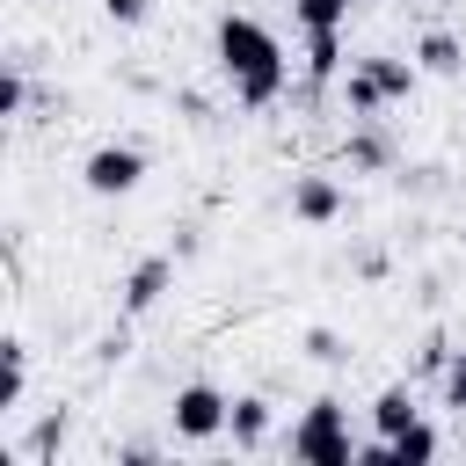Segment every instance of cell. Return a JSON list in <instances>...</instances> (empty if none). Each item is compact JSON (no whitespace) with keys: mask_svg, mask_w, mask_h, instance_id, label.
I'll return each instance as SVG.
<instances>
[{"mask_svg":"<svg viewBox=\"0 0 466 466\" xmlns=\"http://www.w3.org/2000/svg\"><path fill=\"white\" fill-rule=\"evenodd\" d=\"M218 73L233 80V95L248 102V109H269L277 95H284V44L255 22V15H218Z\"/></svg>","mask_w":466,"mask_h":466,"instance_id":"obj_1","label":"cell"},{"mask_svg":"<svg viewBox=\"0 0 466 466\" xmlns=\"http://www.w3.org/2000/svg\"><path fill=\"white\" fill-rule=\"evenodd\" d=\"M291 459L350 466V459H357V444H350V408H342V400H313V408L291 422Z\"/></svg>","mask_w":466,"mask_h":466,"instance_id":"obj_2","label":"cell"},{"mask_svg":"<svg viewBox=\"0 0 466 466\" xmlns=\"http://www.w3.org/2000/svg\"><path fill=\"white\" fill-rule=\"evenodd\" d=\"M175 437H189V444H211L218 430H226V415H233V400L218 393V386H204V379H189L182 393H175Z\"/></svg>","mask_w":466,"mask_h":466,"instance_id":"obj_3","label":"cell"},{"mask_svg":"<svg viewBox=\"0 0 466 466\" xmlns=\"http://www.w3.org/2000/svg\"><path fill=\"white\" fill-rule=\"evenodd\" d=\"M80 182H87L95 197H131V189L146 182V153H138V146H95V153L80 160Z\"/></svg>","mask_w":466,"mask_h":466,"instance_id":"obj_4","label":"cell"},{"mask_svg":"<svg viewBox=\"0 0 466 466\" xmlns=\"http://www.w3.org/2000/svg\"><path fill=\"white\" fill-rule=\"evenodd\" d=\"M291 218L335 226V218H342V182H335V175H299V182H291Z\"/></svg>","mask_w":466,"mask_h":466,"instance_id":"obj_5","label":"cell"},{"mask_svg":"<svg viewBox=\"0 0 466 466\" xmlns=\"http://www.w3.org/2000/svg\"><path fill=\"white\" fill-rule=\"evenodd\" d=\"M167 284H175V262H167V255H146V262L124 277V313H153V306L167 299Z\"/></svg>","mask_w":466,"mask_h":466,"instance_id":"obj_6","label":"cell"},{"mask_svg":"<svg viewBox=\"0 0 466 466\" xmlns=\"http://www.w3.org/2000/svg\"><path fill=\"white\" fill-rule=\"evenodd\" d=\"M342 73V29H306V80L328 87Z\"/></svg>","mask_w":466,"mask_h":466,"instance_id":"obj_7","label":"cell"},{"mask_svg":"<svg viewBox=\"0 0 466 466\" xmlns=\"http://www.w3.org/2000/svg\"><path fill=\"white\" fill-rule=\"evenodd\" d=\"M415 66H422V73H444V80H451V73H466V44H459L451 29H430V36L415 44Z\"/></svg>","mask_w":466,"mask_h":466,"instance_id":"obj_8","label":"cell"},{"mask_svg":"<svg viewBox=\"0 0 466 466\" xmlns=\"http://www.w3.org/2000/svg\"><path fill=\"white\" fill-rule=\"evenodd\" d=\"M226 430H233V444H240V451H255V444L269 437V400H262V393H240V400H233V415H226Z\"/></svg>","mask_w":466,"mask_h":466,"instance_id":"obj_9","label":"cell"},{"mask_svg":"<svg viewBox=\"0 0 466 466\" xmlns=\"http://www.w3.org/2000/svg\"><path fill=\"white\" fill-rule=\"evenodd\" d=\"M364 73H371V87H379L386 102H408V95H415V73H422V66H415V58H364Z\"/></svg>","mask_w":466,"mask_h":466,"instance_id":"obj_10","label":"cell"},{"mask_svg":"<svg viewBox=\"0 0 466 466\" xmlns=\"http://www.w3.org/2000/svg\"><path fill=\"white\" fill-rule=\"evenodd\" d=\"M22 386H29V342L7 335V342H0V408H15Z\"/></svg>","mask_w":466,"mask_h":466,"instance_id":"obj_11","label":"cell"},{"mask_svg":"<svg viewBox=\"0 0 466 466\" xmlns=\"http://www.w3.org/2000/svg\"><path fill=\"white\" fill-rule=\"evenodd\" d=\"M371 422H379V437L408 430V422H415V386H386V393L371 400Z\"/></svg>","mask_w":466,"mask_h":466,"instance_id":"obj_12","label":"cell"},{"mask_svg":"<svg viewBox=\"0 0 466 466\" xmlns=\"http://www.w3.org/2000/svg\"><path fill=\"white\" fill-rule=\"evenodd\" d=\"M386 459H400V466H408V459H437V430L415 415L408 430H393V437H386Z\"/></svg>","mask_w":466,"mask_h":466,"instance_id":"obj_13","label":"cell"},{"mask_svg":"<svg viewBox=\"0 0 466 466\" xmlns=\"http://www.w3.org/2000/svg\"><path fill=\"white\" fill-rule=\"evenodd\" d=\"M350 7H357V0H291L299 29H342V22H350Z\"/></svg>","mask_w":466,"mask_h":466,"instance_id":"obj_14","label":"cell"},{"mask_svg":"<svg viewBox=\"0 0 466 466\" xmlns=\"http://www.w3.org/2000/svg\"><path fill=\"white\" fill-rule=\"evenodd\" d=\"M437 379H444V408H459V415H466V350H451V364H444Z\"/></svg>","mask_w":466,"mask_h":466,"instance_id":"obj_15","label":"cell"},{"mask_svg":"<svg viewBox=\"0 0 466 466\" xmlns=\"http://www.w3.org/2000/svg\"><path fill=\"white\" fill-rule=\"evenodd\" d=\"M350 167H386V138L357 131V138H350Z\"/></svg>","mask_w":466,"mask_h":466,"instance_id":"obj_16","label":"cell"},{"mask_svg":"<svg viewBox=\"0 0 466 466\" xmlns=\"http://www.w3.org/2000/svg\"><path fill=\"white\" fill-rule=\"evenodd\" d=\"M102 15H109L116 29H138V22L153 15V0H102Z\"/></svg>","mask_w":466,"mask_h":466,"instance_id":"obj_17","label":"cell"},{"mask_svg":"<svg viewBox=\"0 0 466 466\" xmlns=\"http://www.w3.org/2000/svg\"><path fill=\"white\" fill-rule=\"evenodd\" d=\"M306 350H313V357H320V364H342V357H350V350H342V342H335V335H328V328H313V335H306Z\"/></svg>","mask_w":466,"mask_h":466,"instance_id":"obj_18","label":"cell"},{"mask_svg":"<svg viewBox=\"0 0 466 466\" xmlns=\"http://www.w3.org/2000/svg\"><path fill=\"white\" fill-rule=\"evenodd\" d=\"M51 444H66V415H44V422H36V444H29V451H36V459H44V451H51Z\"/></svg>","mask_w":466,"mask_h":466,"instance_id":"obj_19","label":"cell"},{"mask_svg":"<svg viewBox=\"0 0 466 466\" xmlns=\"http://www.w3.org/2000/svg\"><path fill=\"white\" fill-rule=\"evenodd\" d=\"M444 364H451V342L430 335V342H422V371H444Z\"/></svg>","mask_w":466,"mask_h":466,"instance_id":"obj_20","label":"cell"},{"mask_svg":"<svg viewBox=\"0 0 466 466\" xmlns=\"http://www.w3.org/2000/svg\"><path fill=\"white\" fill-rule=\"evenodd\" d=\"M15 109H22V73H7V80H0V116H15Z\"/></svg>","mask_w":466,"mask_h":466,"instance_id":"obj_21","label":"cell"}]
</instances>
